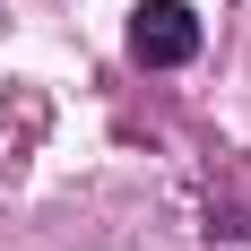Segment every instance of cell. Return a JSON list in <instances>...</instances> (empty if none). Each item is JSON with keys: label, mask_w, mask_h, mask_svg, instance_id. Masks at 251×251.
Segmentation results:
<instances>
[{"label": "cell", "mask_w": 251, "mask_h": 251, "mask_svg": "<svg viewBox=\"0 0 251 251\" xmlns=\"http://www.w3.org/2000/svg\"><path fill=\"white\" fill-rule=\"evenodd\" d=\"M191 52H200L191 0H139V18H130V61H139V70H182Z\"/></svg>", "instance_id": "cell-1"}]
</instances>
